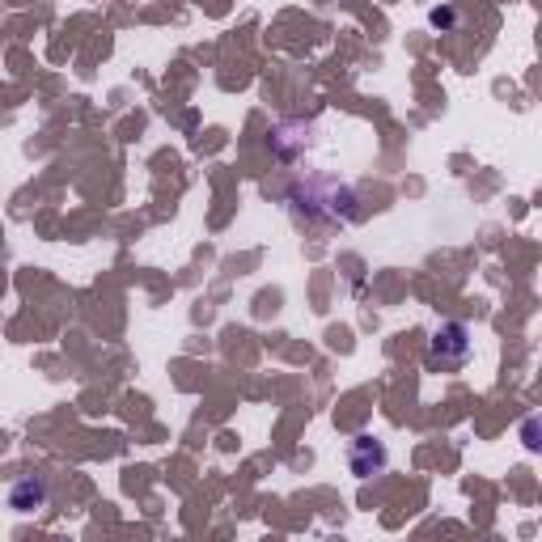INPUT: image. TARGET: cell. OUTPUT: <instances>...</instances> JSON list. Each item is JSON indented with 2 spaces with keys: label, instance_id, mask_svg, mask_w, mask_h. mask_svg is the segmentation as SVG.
Returning <instances> with one entry per match:
<instances>
[{
  "label": "cell",
  "instance_id": "277c9868",
  "mask_svg": "<svg viewBox=\"0 0 542 542\" xmlns=\"http://www.w3.org/2000/svg\"><path fill=\"white\" fill-rule=\"evenodd\" d=\"M521 445L530 449V454H542V411L538 415H526V420H521Z\"/></svg>",
  "mask_w": 542,
  "mask_h": 542
},
{
  "label": "cell",
  "instance_id": "3957f363",
  "mask_svg": "<svg viewBox=\"0 0 542 542\" xmlns=\"http://www.w3.org/2000/svg\"><path fill=\"white\" fill-rule=\"evenodd\" d=\"M47 504V483L39 475H17L9 483V509L13 513H34Z\"/></svg>",
  "mask_w": 542,
  "mask_h": 542
},
{
  "label": "cell",
  "instance_id": "7a4b0ae2",
  "mask_svg": "<svg viewBox=\"0 0 542 542\" xmlns=\"http://www.w3.org/2000/svg\"><path fill=\"white\" fill-rule=\"evenodd\" d=\"M386 466H390V454H386V445L369 437V432H360V437H352L348 445V471L365 483V479H377V475H386Z\"/></svg>",
  "mask_w": 542,
  "mask_h": 542
},
{
  "label": "cell",
  "instance_id": "5b68a950",
  "mask_svg": "<svg viewBox=\"0 0 542 542\" xmlns=\"http://www.w3.org/2000/svg\"><path fill=\"white\" fill-rule=\"evenodd\" d=\"M428 22L437 26V30H454V26H458V9H454V5H437V9L428 13Z\"/></svg>",
  "mask_w": 542,
  "mask_h": 542
},
{
  "label": "cell",
  "instance_id": "6da1fadb",
  "mask_svg": "<svg viewBox=\"0 0 542 542\" xmlns=\"http://www.w3.org/2000/svg\"><path fill=\"white\" fill-rule=\"evenodd\" d=\"M471 356H475L471 327H466V322H441V327L432 331V339H428L424 365L432 373H458V369H466V360Z\"/></svg>",
  "mask_w": 542,
  "mask_h": 542
}]
</instances>
